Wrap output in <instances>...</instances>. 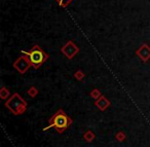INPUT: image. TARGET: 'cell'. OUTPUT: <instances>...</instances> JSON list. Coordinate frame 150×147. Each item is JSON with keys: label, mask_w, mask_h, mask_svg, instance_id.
Masks as SVG:
<instances>
[{"label": "cell", "mask_w": 150, "mask_h": 147, "mask_svg": "<svg viewBox=\"0 0 150 147\" xmlns=\"http://www.w3.org/2000/svg\"><path fill=\"white\" fill-rule=\"evenodd\" d=\"M72 124V119L66 114L63 109H59L48 120V126L43 129V131H47L48 129H54L59 134H63Z\"/></svg>", "instance_id": "6da1fadb"}, {"label": "cell", "mask_w": 150, "mask_h": 147, "mask_svg": "<svg viewBox=\"0 0 150 147\" xmlns=\"http://www.w3.org/2000/svg\"><path fill=\"white\" fill-rule=\"evenodd\" d=\"M22 55H26L29 58L30 62L32 64V67L34 69L40 68L41 65H43L45 63V61L48 59V55L40 48L39 45H34L31 48V50L26 52V50H22Z\"/></svg>", "instance_id": "7a4b0ae2"}, {"label": "cell", "mask_w": 150, "mask_h": 147, "mask_svg": "<svg viewBox=\"0 0 150 147\" xmlns=\"http://www.w3.org/2000/svg\"><path fill=\"white\" fill-rule=\"evenodd\" d=\"M5 107L15 115H21L27 110V102L18 93H13L5 101Z\"/></svg>", "instance_id": "3957f363"}, {"label": "cell", "mask_w": 150, "mask_h": 147, "mask_svg": "<svg viewBox=\"0 0 150 147\" xmlns=\"http://www.w3.org/2000/svg\"><path fill=\"white\" fill-rule=\"evenodd\" d=\"M30 67H32V64H31V62H30L29 58H28L26 55H22L21 57H19V58L13 62V68H15L20 74H25Z\"/></svg>", "instance_id": "277c9868"}, {"label": "cell", "mask_w": 150, "mask_h": 147, "mask_svg": "<svg viewBox=\"0 0 150 147\" xmlns=\"http://www.w3.org/2000/svg\"><path fill=\"white\" fill-rule=\"evenodd\" d=\"M61 53H62L67 59L71 60V59H73L78 53H79V48L74 43L73 40H69L66 44H64V45L61 48Z\"/></svg>", "instance_id": "5b68a950"}, {"label": "cell", "mask_w": 150, "mask_h": 147, "mask_svg": "<svg viewBox=\"0 0 150 147\" xmlns=\"http://www.w3.org/2000/svg\"><path fill=\"white\" fill-rule=\"evenodd\" d=\"M136 56L139 57L140 60H142L144 63L148 62L150 59V46L148 44L144 43L136 50Z\"/></svg>", "instance_id": "8992f818"}, {"label": "cell", "mask_w": 150, "mask_h": 147, "mask_svg": "<svg viewBox=\"0 0 150 147\" xmlns=\"http://www.w3.org/2000/svg\"><path fill=\"white\" fill-rule=\"evenodd\" d=\"M95 105H96V107L98 108L100 111H105L107 108L110 107L111 102L109 101V100L107 99L105 96L102 95L100 98H99V99L95 100Z\"/></svg>", "instance_id": "52a82bcc"}, {"label": "cell", "mask_w": 150, "mask_h": 147, "mask_svg": "<svg viewBox=\"0 0 150 147\" xmlns=\"http://www.w3.org/2000/svg\"><path fill=\"white\" fill-rule=\"evenodd\" d=\"M95 138H96V135H95V133L93 132V131H91V130H88L83 134V139L88 143L93 142V141L95 140Z\"/></svg>", "instance_id": "ba28073f"}, {"label": "cell", "mask_w": 150, "mask_h": 147, "mask_svg": "<svg viewBox=\"0 0 150 147\" xmlns=\"http://www.w3.org/2000/svg\"><path fill=\"white\" fill-rule=\"evenodd\" d=\"M11 97V92L8 89H6L5 87H2L0 89V98L2 100H7Z\"/></svg>", "instance_id": "9c48e42d"}, {"label": "cell", "mask_w": 150, "mask_h": 147, "mask_svg": "<svg viewBox=\"0 0 150 147\" xmlns=\"http://www.w3.org/2000/svg\"><path fill=\"white\" fill-rule=\"evenodd\" d=\"M84 77H86V74H84L82 70H77L76 72L74 73V78L76 79V80H78V81H81Z\"/></svg>", "instance_id": "30bf717a"}, {"label": "cell", "mask_w": 150, "mask_h": 147, "mask_svg": "<svg viewBox=\"0 0 150 147\" xmlns=\"http://www.w3.org/2000/svg\"><path fill=\"white\" fill-rule=\"evenodd\" d=\"M125 138H127V136H125V133L121 132V131H119V132H117L116 134H115V139H116L118 142H122V141H125Z\"/></svg>", "instance_id": "8fae6325"}, {"label": "cell", "mask_w": 150, "mask_h": 147, "mask_svg": "<svg viewBox=\"0 0 150 147\" xmlns=\"http://www.w3.org/2000/svg\"><path fill=\"white\" fill-rule=\"evenodd\" d=\"M91 97L93 98V99H95V100H97V99H99V98L102 96V94H101V92L99 91L98 89H94L92 92H91Z\"/></svg>", "instance_id": "7c38bea8"}, {"label": "cell", "mask_w": 150, "mask_h": 147, "mask_svg": "<svg viewBox=\"0 0 150 147\" xmlns=\"http://www.w3.org/2000/svg\"><path fill=\"white\" fill-rule=\"evenodd\" d=\"M38 93H39V91H38V89H36L35 87H31L29 89H28V95H29L31 98L36 97V96L38 95Z\"/></svg>", "instance_id": "4fadbf2b"}, {"label": "cell", "mask_w": 150, "mask_h": 147, "mask_svg": "<svg viewBox=\"0 0 150 147\" xmlns=\"http://www.w3.org/2000/svg\"><path fill=\"white\" fill-rule=\"evenodd\" d=\"M56 1L58 2V4L60 5L61 7H66L72 2L73 0H56Z\"/></svg>", "instance_id": "5bb4252c"}]
</instances>
